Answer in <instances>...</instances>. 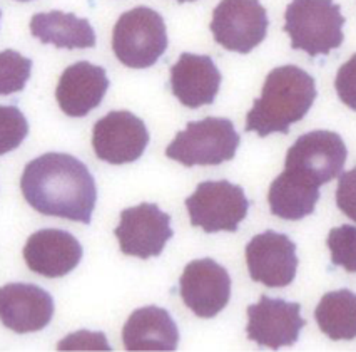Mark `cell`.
Masks as SVG:
<instances>
[{"label":"cell","mask_w":356,"mask_h":352,"mask_svg":"<svg viewBox=\"0 0 356 352\" xmlns=\"http://www.w3.org/2000/svg\"><path fill=\"white\" fill-rule=\"evenodd\" d=\"M26 201L39 213L89 225L97 201L94 176L76 156L45 153L20 178Z\"/></svg>","instance_id":"1"},{"label":"cell","mask_w":356,"mask_h":352,"mask_svg":"<svg viewBox=\"0 0 356 352\" xmlns=\"http://www.w3.org/2000/svg\"><path fill=\"white\" fill-rule=\"evenodd\" d=\"M316 94V82L305 69L291 64L273 69L246 116L244 130L258 132L261 138L273 132L286 135L291 124L308 114Z\"/></svg>","instance_id":"2"},{"label":"cell","mask_w":356,"mask_h":352,"mask_svg":"<svg viewBox=\"0 0 356 352\" xmlns=\"http://www.w3.org/2000/svg\"><path fill=\"white\" fill-rule=\"evenodd\" d=\"M284 32L291 47L309 57L326 56L345 40L341 7L333 0H291L284 12Z\"/></svg>","instance_id":"3"},{"label":"cell","mask_w":356,"mask_h":352,"mask_svg":"<svg viewBox=\"0 0 356 352\" xmlns=\"http://www.w3.org/2000/svg\"><path fill=\"white\" fill-rule=\"evenodd\" d=\"M241 138L233 121L226 118H206L188 123L184 131L176 135L165 156L184 167H218L234 158Z\"/></svg>","instance_id":"4"},{"label":"cell","mask_w":356,"mask_h":352,"mask_svg":"<svg viewBox=\"0 0 356 352\" xmlns=\"http://www.w3.org/2000/svg\"><path fill=\"white\" fill-rule=\"evenodd\" d=\"M168 49V31L163 15L149 7L124 12L113 32V51L119 62L131 69L154 66Z\"/></svg>","instance_id":"5"},{"label":"cell","mask_w":356,"mask_h":352,"mask_svg":"<svg viewBox=\"0 0 356 352\" xmlns=\"http://www.w3.org/2000/svg\"><path fill=\"white\" fill-rule=\"evenodd\" d=\"M186 208L193 227H200L206 234L236 231L246 218L250 200L239 185L229 181H202L196 192L186 198Z\"/></svg>","instance_id":"6"},{"label":"cell","mask_w":356,"mask_h":352,"mask_svg":"<svg viewBox=\"0 0 356 352\" xmlns=\"http://www.w3.org/2000/svg\"><path fill=\"white\" fill-rule=\"evenodd\" d=\"M268 26L266 9L259 0H221L209 29L226 51L250 54L266 39Z\"/></svg>","instance_id":"7"},{"label":"cell","mask_w":356,"mask_h":352,"mask_svg":"<svg viewBox=\"0 0 356 352\" xmlns=\"http://www.w3.org/2000/svg\"><path fill=\"white\" fill-rule=\"evenodd\" d=\"M114 235L124 255L143 260L159 257L174 235L171 215L164 213L156 203H140L122 211Z\"/></svg>","instance_id":"8"},{"label":"cell","mask_w":356,"mask_h":352,"mask_svg":"<svg viewBox=\"0 0 356 352\" xmlns=\"http://www.w3.org/2000/svg\"><path fill=\"white\" fill-rule=\"evenodd\" d=\"M149 144L146 123L129 111H113L94 124L92 148L109 164L134 163Z\"/></svg>","instance_id":"9"},{"label":"cell","mask_w":356,"mask_h":352,"mask_svg":"<svg viewBox=\"0 0 356 352\" xmlns=\"http://www.w3.org/2000/svg\"><path fill=\"white\" fill-rule=\"evenodd\" d=\"M346 156V144L338 132L312 131L289 148L284 168L298 169L321 186L341 175Z\"/></svg>","instance_id":"10"},{"label":"cell","mask_w":356,"mask_h":352,"mask_svg":"<svg viewBox=\"0 0 356 352\" xmlns=\"http://www.w3.org/2000/svg\"><path fill=\"white\" fill-rule=\"evenodd\" d=\"M305 326L306 321L301 317V305L298 302L261 296L258 304L248 307V339L261 347L278 351L293 346Z\"/></svg>","instance_id":"11"},{"label":"cell","mask_w":356,"mask_h":352,"mask_svg":"<svg viewBox=\"0 0 356 352\" xmlns=\"http://www.w3.org/2000/svg\"><path fill=\"white\" fill-rule=\"evenodd\" d=\"M246 263L251 279L270 289L288 287L296 277V245L288 235L266 230L246 245Z\"/></svg>","instance_id":"12"},{"label":"cell","mask_w":356,"mask_h":352,"mask_svg":"<svg viewBox=\"0 0 356 352\" xmlns=\"http://www.w3.org/2000/svg\"><path fill=\"white\" fill-rule=\"evenodd\" d=\"M179 293L197 317L213 319L231 299V277L213 259L193 260L179 279Z\"/></svg>","instance_id":"13"},{"label":"cell","mask_w":356,"mask_h":352,"mask_svg":"<svg viewBox=\"0 0 356 352\" xmlns=\"http://www.w3.org/2000/svg\"><path fill=\"white\" fill-rule=\"evenodd\" d=\"M54 299L34 284H7L0 287V321L15 334L39 332L51 324Z\"/></svg>","instance_id":"14"},{"label":"cell","mask_w":356,"mask_h":352,"mask_svg":"<svg viewBox=\"0 0 356 352\" xmlns=\"http://www.w3.org/2000/svg\"><path fill=\"white\" fill-rule=\"evenodd\" d=\"M24 260L32 272L47 279H59L81 263L82 245L69 231L44 229L29 237L24 247Z\"/></svg>","instance_id":"15"},{"label":"cell","mask_w":356,"mask_h":352,"mask_svg":"<svg viewBox=\"0 0 356 352\" xmlns=\"http://www.w3.org/2000/svg\"><path fill=\"white\" fill-rule=\"evenodd\" d=\"M107 89L106 69L101 66L79 61L62 72L56 98L62 113L70 118H84L101 105Z\"/></svg>","instance_id":"16"},{"label":"cell","mask_w":356,"mask_h":352,"mask_svg":"<svg viewBox=\"0 0 356 352\" xmlns=\"http://www.w3.org/2000/svg\"><path fill=\"white\" fill-rule=\"evenodd\" d=\"M221 81V72L209 56L183 52L171 68L172 94L189 109L213 105Z\"/></svg>","instance_id":"17"},{"label":"cell","mask_w":356,"mask_h":352,"mask_svg":"<svg viewBox=\"0 0 356 352\" xmlns=\"http://www.w3.org/2000/svg\"><path fill=\"white\" fill-rule=\"evenodd\" d=\"M122 341L127 351H176L179 329L168 310L149 305L131 314L122 329Z\"/></svg>","instance_id":"18"},{"label":"cell","mask_w":356,"mask_h":352,"mask_svg":"<svg viewBox=\"0 0 356 352\" xmlns=\"http://www.w3.org/2000/svg\"><path fill=\"white\" fill-rule=\"evenodd\" d=\"M318 200L320 185L293 168H284V171L273 181L268 193L271 213L289 222L303 220L312 215Z\"/></svg>","instance_id":"19"},{"label":"cell","mask_w":356,"mask_h":352,"mask_svg":"<svg viewBox=\"0 0 356 352\" xmlns=\"http://www.w3.org/2000/svg\"><path fill=\"white\" fill-rule=\"evenodd\" d=\"M31 34L57 49H90L96 45V32L89 20L62 10L35 14L31 20Z\"/></svg>","instance_id":"20"},{"label":"cell","mask_w":356,"mask_h":352,"mask_svg":"<svg viewBox=\"0 0 356 352\" xmlns=\"http://www.w3.org/2000/svg\"><path fill=\"white\" fill-rule=\"evenodd\" d=\"M314 319L331 341H351L356 337V293L348 289L325 293Z\"/></svg>","instance_id":"21"},{"label":"cell","mask_w":356,"mask_h":352,"mask_svg":"<svg viewBox=\"0 0 356 352\" xmlns=\"http://www.w3.org/2000/svg\"><path fill=\"white\" fill-rule=\"evenodd\" d=\"M32 61L17 51L0 52V96L20 93L31 79Z\"/></svg>","instance_id":"22"},{"label":"cell","mask_w":356,"mask_h":352,"mask_svg":"<svg viewBox=\"0 0 356 352\" xmlns=\"http://www.w3.org/2000/svg\"><path fill=\"white\" fill-rule=\"evenodd\" d=\"M29 135V123L17 106H0V156L17 150Z\"/></svg>","instance_id":"23"},{"label":"cell","mask_w":356,"mask_h":352,"mask_svg":"<svg viewBox=\"0 0 356 352\" xmlns=\"http://www.w3.org/2000/svg\"><path fill=\"white\" fill-rule=\"evenodd\" d=\"M326 245L330 248L333 265L356 273V227L341 225L333 229L326 238Z\"/></svg>","instance_id":"24"},{"label":"cell","mask_w":356,"mask_h":352,"mask_svg":"<svg viewBox=\"0 0 356 352\" xmlns=\"http://www.w3.org/2000/svg\"><path fill=\"white\" fill-rule=\"evenodd\" d=\"M334 89H337L339 101L350 109L356 111V54H353L338 69L337 79H334Z\"/></svg>","instance_id":"25"},{"label":"cell","mask_w":356,"mask_h":352,"mask_svg":"<svg viewBox=\"0 0 356 352\" xmlns=\"http://www.w3.org/2000/svg\"><path fill=\"white\" fill-rule=\"evenodd\" d=\"M337 205L350 220L356 222V168L338 176Z\"/></svg>","instance_id":"26"},{"label":"cell","mask_w":356,"mask_h":352,"mask_svg":"<svg viewBox=\"0 0 356 352\" xmlns=\"http://www.w3.org/2000/svg\"><path fill=\"white\" fill-rule=\"evenodd\" d=\"M60 351L67 349H102V351H111L113 347L109 346L106 341L104 334L102 332H87V330H81V332H76L69 337H65L64 341L59 342Z\"/></svg>","instance_id":"27"},{"label":"cell","mask_w":356,"mask_h":352,"mask_svg":"<svg viewBox=\"0 0 356 352\" xmlns=\"http://www.w3.org/2000/svg\"><path fill=\"white\" fill-rule=\"evenodd\" d=\"M176 2H179V3H184V2H196V0H176Z\"/></svg>","instance_id":"28"},{"label":"cell","mask_w":356,"mask_h":352,"mask_svg":"<svg viewBox=\"0 0 356 352\" xmlns=\"http://www.w3.org/2000/svg\"><path fill=\"white\" fill-rule=\"evenodd\" d=\"M19 2H29V0H19Z\"/></svg>","instance_id":"29"},{"label":"cell","mask_w":356,"mask_h":352,"mask_svg":"<svg viewBox=\"0 0 356 352\" xmlns=\"http://www.w3.org/2000/svg\"><path fill=\"white\" fill-rule=\"evenodd\" d=\"M0 17H2V12H0Z\"/></svg>","instance_id":"30"}]
</instances>
